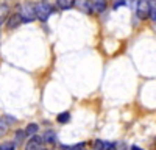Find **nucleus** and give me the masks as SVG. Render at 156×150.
<instances>
[{
    "instance_id": "obj_19",
    "label": "nucleus",
    "mask_w": 156,
    "mask_h": 150,
    "mask_svg": "<svg viewBox=\"0 0 156 150\" xmlns=\"http://www.w3.org/2000/svg\"><path fill=\"white\" fill-rule=\"evenodd\" d=\"M105 150H117L114 142H105Z\"/></svg>"
},
{
    "instance_id": "obj_11",
    "label": "nucleus",
    "mask_w": 156,
    "mask_h": 150,
    "mask_svg": "<svg viewBox=\"0 0 156 150\" xmlns=\"http://www.w3.org/2000/svg\"><path fill=\"white\" fill-rule=\"evenodd\" d=\"M76 0H58V6L61 9H70L75 5Z\"/></svg>"
},
{
    "instance_id": "obj_18",
    "label": "nucleus",
    "mask_w": 156,
    "mask_h": 150,
    "mask_svg": "<svg viewBox=\"0 0 156 150\" xmlns=\"http://www.w3.org/2000/svg\"><path fill=\"white\" fill-rule=\"evenodd\" d=\"M69 150H86V142H78L76 145L70 147Z\"/></svg>"
},
{
    "instance_id": "obj_17",
    "label": "nucleus",
    "mask_w": 156,
    "mask_h": 150,
    "mask_svg": "<svg viewBox=\"0 0 156 150\" xmlns=\"http://www.w3.org/2000/svg\"><path fill=\"white\" fill-rule=\"evenodd\" d=\"M150 8H151L150 17L153 19V22H156V0H150Z\"/></svg>"
},
{
    "instance_id": "obj_9",
    "label": "nucleus",
    "mask_w": 156,
    "mask_h": 150,
    "mask_svg": "<svg viewBox=\"0 0 156 150\" xmlns=\"http://www.w3.org/2000/svg\"><path fill=\"white\" fill-rule=\"evenodd\" d=\"M86 150H105V142L100 141V139H95L90 145L86 144Z\"/></svg>"
},
{
    "instance_id": "obj_10",
    "label": "nucleus",
    "mask_w": 156,
    "mask_h": 150,
    "mask_svg": "<svg viewBox=\"0 0 156 150\" xmlns=\"http://www.w3.org/2000/svg\"><path fill=\"white\" fill-rule=\"evenodd\" d=\"M42 5L45 8H48L51 12H55L59 6H58V0H42Z\"/></svg>"
},
{
    "instance_id": "obj_7",
    "label": "nucleus",
    "mask_w": 156,
    "mask_h": 150,
    "mask_svg": "<svg viewBox=\"0 0 156 150\" xmlns=\"http://www.w3.org/2000/svg\"><path fill=\"white\" fill-rule=\"evenodd\" d=\"M75 5H76L78 8H80L81 11L87 12V14H89L90 11H92V5H90V2H89V0H76V2H75Z\"/></svg>"
},
{
    "instance_id": "obj_13",
    "label": "nucleus",
    "mask_w": 156,
    "mask_h": 150,
    "mask_svg": "<svg viewBox=\"0 0 156 150\" xmlns=\"http://www.w3.org/2000/svg\"><path fill=\"white\" fill-rule=\"evenodd\" d=\"M8 14H9V9H8V6H6V5H0V25H2V23L6 20Z\"/></svg>"
},
{
    "instance_id": "obj_15",
    "label": "nucleus",
    "mask_w": 156,
    "mask_h": 150,
    "mask_svg": "<svg viewBox=\"0 0 156 150\" xmlns=\"http://www.w3.org/2000/svg\"><path fill=\"white\" fill-rule=\"evenodd\" d=\"M56 120H58L59 123H67V122L70 120V112H67V111H64V112H61V114H58Z\"/></svg>"
},
{
    "instance_id": "obj_23",
    "label": "nucleus",
    "mask_w": 156,
    "mask_h": 150,
    "mask_svg": "<svg viewBox=\"0 0 156 150\" xmlns=\"http://www.w3.org/2000/svg\"><path fill=\"white\" fill-rule=\"evenodd\" d=\"M131 150H142V148H140V147H137V145H133V147H131Z\"/></svg>"
},
{
    "instance_id": "obj_16",
    "label": "nucleus",
    "mask_w": 156,
    "mask_h": 150,
    "mask_svg": "<svg viewBox=\"0 0 156 150\" xmlns=\"http://www.w3.org/2000/svg\"><path fill=\"white\" fill-rule=\"evenodd\" d=\"M0 150H16V144L12 141H6L0 145Z\"/></svg>"
},
{
    "instance_id": "obj_12",
    "label": "nucleus",
    "mask_w": 156,
    "mask_h": 150,
    "mask_svg": "<svg viewBox=\"0 0 156 150\" xmlns=\"http://www.w3.org/2000/svg\"><path fill=\"white\" fill-rule=\"evenodd\" d=\"M37 130H39V127H37L36 123H28V125H27V128H25V133H27V136L33 138V136H36Z\"/></svg>"
},
{
    "instance_id": "obj_5",
    "label": "nucleus",
    "mask_w": 156,
    "mask_h": 150,
    "mask_svg": "<svg viewBox=\"0 0 156 150\" xmlns=\"http://www.w3.org/2000/svg\"><path fill=\"white\" fill-rule=\"evenodd\" d=\"M22 22H23V20H22L20 14H19V12H16V14H11V16L8 17V20H6V27H8V30H14V28L19 27Z\"/></svg>"
},
{
    "instance_id": "obj_14",
    "label": "nucleus",
    "mask_w": 156,
    "mask_h": 150,
    "mask_svg": "<svg viewBox=\"0 0 156 150\" xmlns=\"http://www.w3.org/2000/svg\"><path fill=\"white\" fill-rule=\"evenodd\" d=\"M25 138H27V133H25V130H17V131H16V141H14V144H16V145H20V144L25 141Z\"/></svg>"
},
{
    "instance_id": "obj_4",
    "label": "nucleus",
    "mask_w": 156,
    "mask_h": 150,
    "mask_svg": "<svg viewBox=\"0 0 156 150\" xmlns=\"http://www.w3.org/2000/svg\"><path fill=\"white\" fill-rule=\"evenodd\" d=\"M25 150H42V138L41 136H33L25 145Z\"/></svg>"
},
{
    "instance_id": "obj_21",
    "label": "nucleus",
    "mask_w": 156,
    "mask_h": 150,
    "mask_svg": "<svg viewBox=\"0 0 156 150\" xmlns=\"http://www.w3.org/2000/svg\"><path fill=\"white\" fill-rule=\"evenodd\" d=\"M5 130H6V123H5L2 119H0V133H3Z\"/></svg>"
},
{
    "instance_id": "obj_8",
    "label": "nucleus",
    "mask_w": 156,
    "mask_h": 150,
    "mask_svg": "<svg viewBox=\"0 0 156 150\" xmlns=\"http://www.w3.org/2000/svg\"><path fill=\"white\" fill-rule=\"evenodd\" d=\"M92 9L95 12H103L106 9V0H94L92 2Z\"/></svg>"
},
{
    "instance_id": "obj_22",
    "label": "nucleus",
    "mask_w": 156,
    "mask_h": 150,
    "mask_svg": "<svg viewBox=\"0 0 156 150\" xmlns=\"http://www.w3.org/2000/svg\"><path fill=\"white\" fill-rule=\"evenodd\" d=\"M125 3H126V2H125V0H117V2L114 3V8H119L120 5H125Z\"/></svg>"
},
{
    "instance_id": "obj_6",
    "label": "nucleus",
    "mask_w": 156,
    "mask_h": 150,
    "mask_svg": "<svg viewBox=\"0 0 156 150\" xmlns=\"http://www.w3.org/2000/svg\"><path fill=\"white\" fill-rule=\"evenodd\" d=\"M41 138H42V142H44V144H55V141H56V134H55L53 130L45 131Z\"/></svg>"
},
{
    "instance_id": "obj_20",
    "label": "nucleus",
    "mask_w": 156,
    "mask_h": 150,
    "mask_svg": "<svg viewBox=\"0 0 156 150\" xmlns=\"http://www.w3.org/2000/svg\"><path fill=\"white\" fill-rule=\"evenodd\" d=\"M42 150H55V144H42Z\"/></svg>"
},
{
    "instance_id": "obj_1",
    "label": "nucleus",
    "mask_w": 156,
    "mask_h": 150,
    "mask_svg": "<svg viewBox=\"0 0 156 150\" xmlns=\"http://www.w3.org/2000/svg\"><path fill=\"white\" fill-rule=\"evenodd\" d=\"M19 14L22 17L23 22H31L36 19V12H34V5L31 3H25L20 6V11H19Z\"/></svg>"
},
{
    "instance_id": "obj_3",
    "label": "nucleus",
    "mask_w": 156,
    "mask_h": 150,
    "mask_svg": "<svg viewBox=\"0 0 156 150\" xmlns=\"http://www.w3.org/2000/svg\"><path fill=\"white\" fill-rule=\"evenodd\" d=\"M34 12H36V19H39L41 22H47V19H48L50 14H51V11H50L48 8H45V6L42 5V2L34 5Z\"/></svg>"
},
{
    "instance_id": "obj_2",
    "label": "nucleus",
    "mask_w": 156,
    "mask_h": 150,
    "mask_svg": "<svg viewBox=\"0 0 156 150\" xmlns=\"http://www.w3.org/2000/svg\"><path fill=\"white\" fill-rule=\"evenodd\" d=\"M136 12H137V17H139V19H147V17H150V14H151L150 0H139V2H137V8H136Z\"/></svg>"
}]
</instances>
